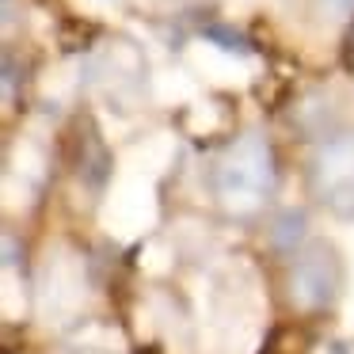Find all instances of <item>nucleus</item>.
Masks as SVG:
<instances>
[{"label":"nucleus","mask_w":354,"mask_h":354,"mask_svg":"<svg viewBox=\"0 0 354 354\" xmlns=\"http://www.w3.org/2000/svg\"><path fill=\"white\" fill-rule=\"evenodd\" d=\"M217 194L232 214H252L274 191V156L263 133L248 130L217 160Z\"/></svg>","instance_id":"1"},{"label":"nucleus","mask_w":354,"mask_h":354,"mask_svg":"<svg viewBox=\"0 0 354 354\" xmlns=\"http://www.w3.org/2000/svg\"><path fill=\"white\" fill-rule=\"evenodd\" d=\"M313 191L339 217H354V133L324 141L313 156Z\"/></svg>","instance_id":"2"},{"label":"nucleus","mask_w":354,"mask_h":354,"mask_svg":"<svg viewBox=\"0 0 354 354\" xmlns=\"http://www.w3.org/2000/svg\"><path fill=\"white\" fill-rule=\"evenodd\" d=\"M339 282H343V267L331 244L313 240L297 252L290 270V290L301 308H328L339 293Z\"/></svg>","instance_id":"3"},{"label":"nucleus","mask_w":354,"mask_h":354,"mask_svg":"<svg viewBox=\"0 0 354 354\" xmlns=\"http://www.w3.org/2000/svg\"><path fill=\"white\" fill-rule=\"evenodd\" d=\"M301 232H305V214H301V209H286L274 225V244L282 248V252H290V244H297Z\"/></svg>","instance_id":"4"},{"label":"nucleus","mask_w":354,"mask_h":354,"mask_svg":"<svg viewBox=\"0 0 354 354\" xmlns=\"http://www.w3.org/2000/svg\"><path fill=\"white\" fill-rule=\"evenodd\" d=\"M206 39H214L217 46H225V50H236V54H248V42L240 39L236 31H225V27H209V31H206Z\"/></svg>","instance_id":"5"},{"label":"nucleus","mask_w":354,"mask_h":354,"mask_svg":"<svg viewBox=\"0 0 354 354\" xmlns=\"http://www.w3.org/2000/svg\"><path fill=\"white\" fill-rule=\"evenodd\" d=\"M328 4H331L335 16H351V12H354V0H328Z\"/></svg>","instance_id":"6"}]
</instances>
